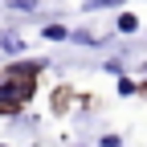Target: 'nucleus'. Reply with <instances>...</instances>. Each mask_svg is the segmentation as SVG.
Returning <instances> with one entry per match:
<instances>
[{
  "label": "nucleus",
  "instance_id": "0eeeda50",
  "mask_svg": "<svg viewBox=\"0 0 147 147\" xmlns=\"http://www.w3.org/2000/svg\"><path fill=\"white\" fill-rule=\"evenodd\" d=\"M98 147H123V139H119V135H102V143H98Z\"/></svg>",
  "mask_w": 147,
  "mask_h": 147
},
{
  "label": "nucleus",
  "instance_id": "20e7f679",
  "mask_svg": "<svg viewBox=\"0 0 147 147\" xmlns=\"http://www.w3.org/2000/svg\"><path fill=\"white\" fill-rule=\"evenodd\" d=\"M115 4H127V0H86L90 12H94V8H115Z\"/></svg>",
  "mask_w": 147,
  "mask_h": 147
},
{
  "label": "nucleus",
  "instance_id": "f257e3e1",
  "mask_svg": "<svg viewBox=\"0 0 147 147\" xmlns=\"http://www.w3.org/2000/svg\"><path fill=\"white\" fill-rule=\"evenodd\" d=\"M25 94H29V82H25V78H16V82H0V106L21 102Z\"/></svg>",
  "mask_w": 147,
  "mask_h": 147
},
{
  "label": "nucleus",
  "instance_id": "423d86ee",
  "mask_svg": "<svg viewBox=\"0 0 147 147\" xmlns=\"http://www.w3.org/2000/svg\"><path fill=\"white\" fill-rule=\"evenodd\" d=\"M8 8H16V12H33V8H37V0H12Z\"/></svg>",
  "mask_w": 147,
  "mask_h": 147
},
{
  "label": "nucleus",
  "instance_id": "39448f33",
  "mask_svg": "<svg viewBox=\"0 0 147 147\" xmlns=\"http://www.w3.org/2000/svg\"><path fill=\"white\" fill-rule=\"evenodd\" d=\"M119 29H123V33H135V29H139V21L127 12V16H119Z\"/></svg>",
  "mask_w": 147,
  "mask_h": 147
},
{
  "label": "nucleus",
  "instance_id": "f03ea898",
  "mask_svg": "<svg viewBox=\"0 0 147 147\" xmlns=\"http://www.w3.org/2000/svg\"><path fill=\"white\" fill-rule=\"evenodd\" d=\"M0 49H4V53H25V41L16 33H4V37H0Z\"/></svg>",
  "mask_w": 147,
  "mask_h": 147
},
{
  "label": "nucleus",
  "instance_id": "7ed1b4c3",
  "mask_svg": "<svg viewBox=\"0 0 147 147\" xmlns=\"http://www.w3.org/2000/svg\"><path fill=\"white\" fill-rule=\"evenodd\" d=\"M65 37H69V33H65L61 25H45V41H65Z\"/></svg>",
  "mask_w": 147,
  "mask_h": 147
}]
</instances>
